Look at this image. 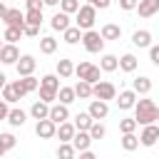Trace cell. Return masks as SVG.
<instances>
[{
  "mask_svg": "<svg viewBox=\"0 0 159 159\" xmlns=\"http://www.w3.org/2000/svg\"><path fill=\"white\" fill-rule=\"evenodd\" d=\"M134 119H137V124H152V122H157L159 119V107H157V102L154 99H137L134 102Z\"/></svg>",
  "mask_w": 159,
  "mask_h": 159,
  "instance_id": "6da1fadb",
  "label": "cell"
},
{
  "mask_svg": "<svg viewBox=\"0 0 159 159\" xmlns=\"http://www.w3.org/2000/svg\"><path fill=\"white\" fill-rule=\"evenodd\" d=\"M77 17H75V25L80 27V30H89L92 25H94V20H97V7L92 5V2H87V5H80V10L75 12Z\"/></svg>",
  "mask_w": 159,
  "mask_h": 159,
  "instance_id": "7a4b0ae2",
  "label": "cell"
},
{
  "mask_svg": "<svg viewBox=\"0 0 159 159\" xmlns=\"http://www.w3.org/2000/svg\"><path fill=\"white\" fill-rule=\"evenodd\" d=\"M82 45H84V50L87 52H102L104 50V37L97 32V30H84L82 32Z\"/></svg>",
  "mask_w": 159,
  "mask_h": 159,
  "instance_id": "3957f363",
  "label": "cell"
},
{
  "mask_svg": "<svg viewBox=\"0 0 159 159\" xmlns=\"http://www.w3.org/2000/svg\"><path fill=\"white\" fill-rule=\"evenodd\" d=\"M92 97H97V99H104V102H109V99H114V97H117V87H114L112 82L97 80V82L92 84Z\"/></svg>",
  "mask_w": 159,
  "mask_h": 159,
  "instance_id": "277c9868",
  "label": "cell"
},
{
  "mask_svg": "<svg viewBox=\"0 0 159 159\" xmlns=\"http://www.w3.org/2000/svg\"><path fill=\"white\" fill-rule=\"evenodd\" d=\"M159 142V124L152 122V124H144L142 134H139V144L142 147H154Z\"/></svg>",
  "mask_w": 159,
  "mask_h": 159,
  "instance_id": "5b68a950",
  "label": "cell"
},
{
  "mask_svg": "<svg viewBox=\"0 0 159 159\" xmlns=\"http://www.w3.org/2000/svg\"><path fill=\"white\" fill-rule=\"evenodd\" d=\"M55 132H57V124H55L50 117L37 119V124H35V134H37L40 139H52V137H55Z\"/></svg>",
  "mask_w": 159,
  "mask_h": 159,
  "instance_id": "8992f818",
  "label": "cell"
},
{
  "mask_svg": "<svg viewBox=\"0 0 159 159\" xmlns=\"http://www.w3.org/2000/svg\"><path fill=\"white\" fill-rule=\"evenodd\" d=\"M35 65H37V60H35L32 55H20L17 62H15V67H17V77L32 75V72H35Z\"/></svg>",
  "mask_w": 159,
  "mask_h": 159,
  "instance_id": "52a82bcc",
  "label": "cell"
},
{
  "mask_svg": "<svg viewBox=\"0 0 159 159\" xmlns=\"http://www.w3.org/2000/svg\"><path fill=\"white\" fill-rule=\"evenodd\" d=\"M2 22L22 30V25H25V12H20L17 7H7V10H5V15H2Z\"/></svg>",
  "mask_w": 159,
  "mask_h": 159,
  "instance_id": "ba28073f",
  "label": "cell"
},
{
  "mask_svg": "<svg viewBox=\"0 0 159 159\" xmlns=\"http://www.w3.org/2000/svg\"><path fill=\"white\" fill-rule=\"evenodd\" d=\"M17 57H20V52H17L15 42H7V45L0 47V62H2V65H15Z\"/></svg>",
  "mask_w": 159,
  "mask_h": 159,
  "instance_id": "9c48e42d",
  "label": "cell"
},
{
  "mask_svg": "<svg viewBox=\"0 0 159 159\" xmlns=\"http://www.w3.org/2000/svg\"><path fill=\"white\" fill-rule=\"evenodd\" d=\"M114 102H117V107H119V109H124V112H127V109H132V107H134V102H137V92H134V89H122V92H119V97H114Z\"/></svg>",
  "mask_w": 159,
  "mask_h": 159,
  "instance_id": "30bf717a",
  "label": "cell"
},
{
  "mask_svg": "<svg viewBox=\"0 0 159 159\" xmlns=\"http://www.w3.org/2000/svg\"><path fill=\"white\" fill-rule=\"evenodd\" d=\"M87 112L92 114V119H104V117L109 114V104H107L104 99H97V97H94V99L89 102V109H87Z\"/></svg>",
  "mask_w": 159,
  "mask_h": 159,
  "instance_id": "8fae6325",
  "label": "cell"
},
{
  "mask_svg": "<svg viewBox=\"0 0 159 159\" xmlns=\"http://www.w3.org/2000/svg\"><path fill=\"white\" fill-rule=\"evenodd\" d=\"M89 144H92L89 132H87V129H77L75 137H72V147H75L77 152H84V149H89Z\"/></svg>",
  "mask_w": 159,
  "mask_h": 159,
  "instance_id": "7c38bea8",
  "label": "cell"
},
{
  "mask_svg": "<svg viewBox=\"0 0 159 159\" xmlns=\"http://www.w3.org/2000/svg\"><path fill=\"white\" fill-rule=\"evenodd\" d=\"M134 10H139V17H152L159 12V0H139Z\"/></svg>",
  "mask_w": 159,
  "mask_h": 159,
  "instance_id": "4fadbf2b",
  "label": "cell"
},
{
  "mask_svg": "<svg viewBox=\"0 0 159 159\" xmlns=\"http://www.w3.org/2000/svg\"><path fill=\"white\" fill-rule=\"evenodd\" d=\"M55 124H60V122H65V119H70V109H67V104H50V114H47Z\"/></svg>",
  "mask_w": 159,
  "mask_h": 159,
  "instance_id": "5bb4252c",
  "label": "cell"
},
{
  "mask_svg": "<svg viewBox=\"0 0 159 159\" xmlns=\"http://www.w3.org/2000/svg\"><path fill=\"white\" fill-rule=\"evenodd\" d=\"M75 132H77V129H75V124L65 119V122H60V124H57V132H55V137H60V142H72Z\"/></svg>",
  "mask_w": 159,
  "mask_h": 159,
  "instance_id": "9a60e30c",
  "label": "cell"
},
{
  "mask_svg": "<svg viewBox=\"0 0 159 159\" xmlns=\"http://www.w3.org/2000/svg\"><path fill=\"white\" fill-rule=\"evenodd\" d=\"M50 27H52V30H57V32L67 30V27H70V15H67V12H62V10H60V12H55V15H52V20H50Z\"/></svg>",
  "mask_w": 159,
  "mask_h": 159,
  "instance_id": "2e32d148",
  "label": "cell"
},
{
  "mask_svg": "<svg viewBox=\"0 0 159 159\" xmlns=\"http://www.w3.org/2000/svg\"><path fill=\"white\" fill-rule=\"evenodd\" d=\"M132 45H134V47H149V45H152V32H149V30H134Z\"/></svg>",
  "mask_w": 159,
  "mask_h": 159,
  "instance_id": "e0dca14e",
  "label": "cell"
},
{
  "mask_svg": "<svg viewBox=\"0 0 159 159\" xmlns=\"http://www.w3.org/2000/svg\"><path fill=\"white\" fill-rule=\"evenodd\" d=\"M99 35H102L104 40H119V37H122V27L114 25V22H107V25H102Z\"/></svg>",
  "mask_w": 159,
  "mask_h": 159,
  "instance_id": "ac0fdd59",
  "label": "cell"
},
{
  "mask_svg": "<svg viewBox=\"0 0 159 159\" xmlns=\"http://www.w3.org/2000/svg\"><path fill=\"white\" fill-rule=\"evenodd\" d=\"M132 89H134L137 94H149V92H152V80L144 77V75H139V77L132 82Z\"/></svg>",
  "mask_w": 159,
  "mask_h": 159,
  "instance_id": "d6986e66",
  "label": "cell"
},
{
  "mask_svg": "<svg viewBox=\"0 0 159 159\" xmlns=\"http://www.w3.org/2000/svg\"><path fill=\"white\" fill-rule=\"evenodd\" d=\"M62 37H65L67 45H77V42L82 40V30H80L77 25H70L67 30H62Z\"/></svg>",
  "mask_w": 159,
  "mask_h": 159,
  "instance_id": "ffe728a7",
  "label": "cell"
},
{
  "mask_svg": "<svg viewBox=\"0 0 159 159\" xmlns=\"http://www.w3.org/2000/svg\"><path fill=\"white\" fill-rule=\"evenodd\" d=\"M30 114H32V119H45V117L50 114V104L42 102V99H37V102L30 107Z\"/></svg>",
  "mask_w": 159,
  "mask_h": 159,
  "instance_id": "44dd1931",
  "label": "cell"
},
{
  "mask_svg": "<svg viewBox=\"0 0 159 159\" xmlns=\"http://www.w3.org/2000/svg\"><path fill=\"white\" fill-rule=\"evenodd\" d=\"M119 67V57H114V55H102V60H99V70L102 72H114Z\"/></svg>",
  "mask_w": 159,
  "mask_h": 159,
  "instance_id": "7402d4cb",
  "label": "cell"
},
{
  "mask_svg": "<svg viewBox=\"0 0 159 159\" xmlns=\"http://www.w3.org/2000/svg\"><path fill=\"white\" fill-rule=\"evenodd\" d=\"M5 122H10V127H22V124L27 122V114H25L22 109H10Z\"/></svg>",
  "mask_w": 159,
  "mask_h": 159,
  "instance_id": "603a6c76",
  "label": "cell"
},
{
  "mask_svg": "<svg viewBox=\"0 0 159 159\" xmlns=\"http://www.w3.org/2000/svg\"><path fill=\"white\" fill-rule=\"evenodd\" d=\"M137 147H139V137L134 132H124L122 134V149L124 152H134Z\"/></svg>",
  "mask_w": 159,
  "mask_h": 159,
  "instance_id": "cb8c5ba5",
  "label": "cell"
},
{
  "mask_svg": "<svg viewBox=\"0 0 159 159\" xmlns=\"http://www.w3.org/2000/svg\"><path fill=\"white\" fill-rule=\"evenodd\" d=\"M55 50H57V40H55L52 35L40 37V52H42V55H52Z\"/></svg>",
  "mask_w": 159,
  "mask_h": 159,
  "instance_id": "d4e9b609",
  "label": "cell"
},
{
  "mask_svg": "<svg viewBox=\"0 0 159 159\" xmlns=\"http://www.w3.org/2000/svg\"><path fill=\"white\" fill-rule=\"evenodd\" d=\"M119 70H122V72H134V70H137V57H134L132 52L122 55V57H119Z\"/></svg>",
  "mask_w": 159,
  "mask_h": 159,
  "instance_id": "484cf974",
  "label": "cell"
},
{
  "mask_svg": "<svg viewBox=\"0 0 159 159\" xmlns=\"http://www.w3.org/2000/svg\"><path fill=\"white\" fill-rule=\"evenodd\" d=\"M57 75H60L62 80L72 77V75H75V65H72V60H57Z\"/></svg>",
  "mask_w": 159,
  "mask_h": 159,
  "instance_id": "4316f807",
  "label": "cell"
},
{
  "mask_svg": "<svg viewBox=\"0 0 159 159\" xmlns=\"http://www.w3.org/2000/svg\"><path fill=\"white\" fill-rule=\"evenodd\" d=\"M57 99H60L62 104H67V107H70V104L77 99V94H75V87H60V89H57Z\"/></svg>",
  "mask_w": 159,
  "mask_h": 159,
  "instance_id": "83f0119b",
  "label": "cell"
},
{
  "mask_svg": "<svg viewBox=\"0 0 159 159\" xmlns=\"http://www.w3.org/2000/svg\"><path fill=\"white\" fill-rule=\"evenodd\" d=\"M92 122H94V119H92V114H89V112H77L72 124H75V129H89V124H92Z\"/></svg>",
  "mask_w": 159,
  "mask_h": 159,
  "instance_id": "f1b7e54d",
  "label": "cell"
},
{
  "mask_svg": "<svg viewBox=\"0 0 159 159\" xmlns=\"http://www.w3.org/2000/svg\"><path fill=\"white\" fill-rule=\"evenodd\" d=\"M75 94H77L80 99H89V97H92V84H89L87 80H80V82L75 84Z\"/></svg>",
  "mask_w": 159,
  "mask_h": 159,
  "instance_id": "f546056e",
  "label": "cell"
},
{
  "mask_svg": "<svg viewBox=\"0 0 159 159\" xmlns=\"http://www.w3.org/2000/svg\"><path fill=\"white\" fill-rule=\"evenodd\" d=\"M87 132H89L92 142H94V139H104V134H107V129H104V124H102L99 119H94V122L89 124V129H87Z\"/></svg>",
  "mask_w": 159,
  "mask_h": 159,
  "instance_id": "4dcf8cb0",
  "label": "cell"
},
{
  "mask_svg": "<svg viewBox=\"0 0 159 159\" xmlns=\"http://www.w3.org/2000/svg\"><path fill=\"white\" fill-rule=\"evenodd\" d=\"M77 154V149L72 147V142H60V147H57V157H62V159H72Z\"/></svg>",
  "mask_w": 159,
  "mask_h": 159,
  "instance_id": "1f68e13d",
  "label": "cell"
},
{
  "mask_svg": "<svg viewBox=\"0 0 159 159\" xmlns=\"http://www.w3.org/2000/svg\"><path fill=\"white\" fill-rule=\"evenodd\" d=\"M22 37V30L20 27H12V25H5V32H2V40H7V42H17Z\"/></svg>",
  "mask_w": 159,
  "mask_h": 159,
  "instance_id": "d6a6232c",
  "label": "cell"
},
{
  "mask_svg": "<svg viewBox=\"0 0 159 159\" xmlns=\"http://www.w3.org/2000/svg\"><path fill=\"white\" fill-rule=\"evenodd\" d=\"M20 82H22V87H25V92H27V94H30V92H35V89L40 87V80H37V77H32V75L20 77Z\"/></svg>",
  "mask_w": 159,
  "mask_h": 159,
  "instance_id": "836d02e7",
  "label": "cell"
},
{
  "mask_svg": "<svg viewBox=\"0 0 159 159\" xmlns=\"http://www.w3.org/2000/svg\"><path fill=\"white\" fill-rule=\"evenodd\" d=\"M40 87H47V89H60V80H57V75H45L42 80H40Z\"/></svg>",
  "mask_w": 159,
  "mask_h": 159,
  "instance_id": "e575fe53",
  "label": "cell"
},
{
  "mask_svg": "<svg viewBox=\"0 0 159 159\" xmlns=\"http://www.w3.org/2000/svg\"><path fill=\"white\" fill-rule=\"evenodd\" d=\"M139 124H137V119L134 117H124V119H119V132L124 134V132H134Z\"/></svg>",
  "mask_w": 159,
  "mask_h": 159,
  "instance_id": "d590c367",
  "label": "cell"
},
{
  "mask_svg": "<svg viewBox=\"0 0 159 159\" xmlns=\"http://www.w3.org/2000/svg\"><path fill=\"white\" fill-rule=\"evenodd\" d=\"M60 10L67 12V15H72V12L80 10V0H60Z\"/></svg>",
  "mask_w": 159,
  "mask_h": 159,
  "instance_id": "8d00e7d4",
  "label": "cell"
},
{
  "mask_svg": "<svg viewBox=\"0 0 159 159\" xmlns=\"http://www.w3.org/2000/svg\"><path fill=\"white\" fill-rule=\"evenodd\" d=\"M25 22H30V25H42V10H27V12H25Z\"/></svg>",
  "mask_w": 159,
  "mask_h": 159,
  "instance_id": "74e56055",
  "label": "cell"
},
{
  "mask_svg": "<svg viewBox=\"0 0 159 159\" xmlns=\"http://www.w3.org/2000/svg\"><path fill=\"white\" fill-rule=\"evenodd\" d=\"M37 89H40V99H42V102L52 104V102L57 99V92H55V89H47V87H37Z\"/></svg>",
  "mask_w": 159,
  "mask_h": 159,
  "instance_id": "f35d334b",
  "label": "cell"
},
{
  "mask_svg": "<svg viewBox=\"0 0 159 159\" xmlns=\"http://www.w3.org/2000/svg\"><path fill=\"white\" fill-rule=\"evenodd\" d=\"M89 67H92V62H87V60H84V62L75 65V75H77L80 80H84V77H87V72H89Z\"/></svg>",
  "mask_w": 159,
  "mask_h": 159,
  "instance_id": "ab89813d",
  "label": "cell"
},
{
  "mask_svg": "<svg viewBox=\"0 0 159 159\" xmlns=\"http://www.w3.org/2000/svg\"><path fill=\"white\" fill-rule=\"evenodd\" d=\"M0 142H2V147L10 152L15 144H17V139H15V134H10V132H5V134H0Z\"/></svg>",
  "mask_w": 159,
  "mask_h": 159,
  "instance_id": "60d3db41",
  "label": "cell"
},
{
  "mask_svg": "<svg viewBox=\"0 0 159 159\" xmlns=\"http://www.w3.org/2000/svg\"><path fill=\"white\" fill-rule=\"evenodd\" d=\"M22 35H25V37H37V35H40V25L25 22V25H22Z\"/></svg>",
  "mask_w": 159,
  "mask_h": 159,
  "instance_id": "b9f144b4",
  "label": "cell"
},
{
  "mask_svg": "<svg viewBox=\"0 0 159 159\" xmlns=\"http://www.w3.org/2000/svg\"><path fill=\"white\" fill-rule=\"evenodd\" d=\"M149 60H152V65L159 67V45H149Z\"/></svg>",
  "mask_w": 159,
  "mask_h": 159,
  "instance_id": "7bdbcfd3",
  "label": "cell"
},
{
  "mask_svg": "<svg viewBox=\"0 0 159 159\" xmlns=\"http://www.w3.org/2000/svg\"><path fill=\"white\" fill-rule=\"evenodd\" d=\"M137 2H139V0H119V7L129 12V10H134V7H137Z\"/></svg>",
  "mask_w": 159,
  "mask_h": 159,
  "instance_id": "ee69618b",
  "label": "cell"
},
{
  "mask_svg": "<svg viewBox=\"0 0 159 159\" xmlns=\"http://www.w3.org/2000/svg\"><path fill=\"white\" fill-rule=\"evenodd\" d=\"M25 5H27V10H42V0H25Z\"/></svg>",
  "mask_w": 159,
  "mask_h": 159,
  "instance_id": "f6af8a7d",
  "label": "cell"
},
{
  "mask_svg": "<svg viewBox=\"0 0 159 159\" xmlns=\"http://www.w3.org/2000/svg\"><path fill=\"white\" fill-rule=\"evenodd\" d=\"M7 112H10L7 102H5V99H0V122H2V119H7Z\"/></svg>",
  "mask_w": 159,
  "mask_h": 159,
  "instance_id": "bcb514c9",
  "label": "cell"
},
{
  "mask_svg": "<svg viewBox=\"0 0 159 159\" xmlns=\"http://www.w3.org/2000/svg\"><path fill=\"white\" fill-rule=\"evenodd\" d=\"M92 5H94V7H99V10H107V7L112 5V0H92Z\"/></svg>",
  "mask_w": 159,
  "mask_h": 159,
  "instance_id": "7dc6e473",
  "label": "cell"
},
{
  "mask_svg": "<svg viewBox=\"0 0 159 159\" xmlns=\"http://www.w3.org/2000/svg\"><path fill=\"white\" fill-rule=\"evenodd\" d=\"M5 82H7V77H5V75H2V72H0V89H2V87H5Z\"/></svg>",
  "mask_w": 159,
  "mask_h": 159,
  "instance_id": "c3c4849f",
  "label": "cell"
},
{
  "mask_svg": "<svg viewBox=\"0 0 159 159\" xmlns=\"http://www.w3.org/2000/svg\"><path fill=\"white\" fill-rule=\"evenodd\" d=\"M5 10H7V7H5V5H2V0H0V20H2V15H5Z\"/></svg>",
  "mask_w": 159,
  "mask_h": 159,
  "instance_id": "681fc988",
  "label": "cell"
},
{
  "mask_svg": "<svg viewBox=\"0 0 159 159\" xmlns=\"http://www.w3.org/2000/svg\"><path fill=\"white\" fill-rule=\"evenodd\" d=\"M45 5H60V0H42Z\"/></svg>",
  "mask_w": 159,
  "mask_h": 159,
  "instance_id": "f907efd6",
  "label": "cell"
},
{
  "mask_svg": "<svg viewBox=\"0 0 159 159\" xmlns=\"http://www.w3.org/2000/svg\"><path fill=\"white\" fill-rule=\"evenodd\" d=\"M5 152H7V149H5V147H2V142H0V157H2Z\"/></svg>",
  "mask_w": 159,
  "mask_h": 159,
  "instance_id": "816d5d0a",
  "label": "cell"
},
{
  "mask_svg": "<svg viewBox=\"0 0 159 159\" xmlns=\"http://www.w3.org/2000/svg\"><path fill=\"white\" fill-rule=\"evenodd\" d=\"M87 2H92V0H87Z\"/></svg>",
  "mask_w": 159,
  "mask_h": 159,
  "instance_id": "f5cc1de1",
  "label": "cell"
},
{
  "mask_svg": "<svg viewBox=\"0 0 159 159\" xmlns=\"http://www.w3.org/2000/svg\"><path fill=\"white\" fill-rule=\"evenodd\" d=\"M0 47H2V42H0Z\"/></svg>",
  "mask_w": 159,
  "mask_h": 159,
  "instance_id": "db71d44e",
  "label": "cell"
}]
</instances>
